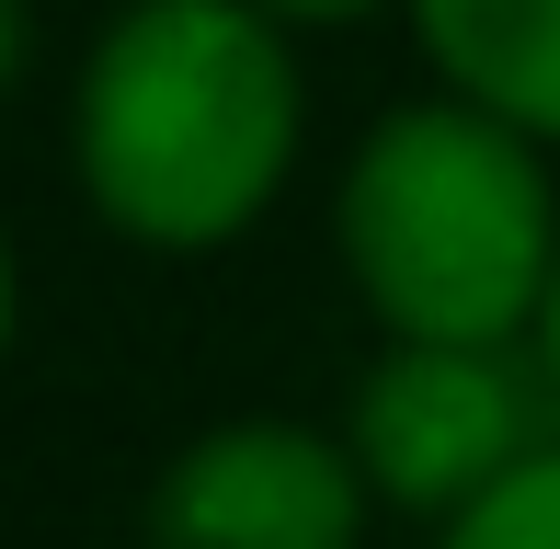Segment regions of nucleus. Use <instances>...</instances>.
<instances>
[{"label": "nucleus", "instance_id": "nucleus-1", "mask_svg": "<svg viewBox=\"0 0 560 549\" xmlns=\"http://www.w3.org/2000/svg\"><path fill=\"white\" fill-rule=\"evenodd\" d=\"M310 81L298 35L252 0H126L69 81V172L126 253L207 264L298 184Z\"/></svg>", "mask_w": 560, "mask_h": 549}, {"label": "nucleus", "instance_id": "nucleus-2", "mask_svg": "<svg viewBox=\"0 0 560 549\" xmlns=\"http://www.w3.org/2000/svg\"><path fill=\"white\" fill-rule=\"evenodd\" d=\"M332 253L377 343H526L560 274V172L503 115L412 92L354 138L332 184Z\"/></svg>", "mask_w": 560, "mask_h": 549}, {"label": "nucleus", "instance_id": "nucleus-3", "mask_svg": "<svg viewBox=\"0 0 560 549\" xmlns=\"http://www.w3.org/2000/svg\"><path fill=\"white\" fill-rule=\"evenodd\" d=\"M343 446L366 492L412 527H457L480 492H503L538 446H560V401L526 343H377L343 401Z\"/></svg>", "mask_w": 560, "mask_h": 549}, {"label": "nucleus", "instance_id": "nucleus-4", "mask_svg": "<svg viewBox=\"0 0 560 549\" xmlns=\"http://www.w3.org/2000/svg\"><path fill=\"white\" fill-rule=\"evenodd\" d=\"M366 469L343 423L310 412H218L161 458L138 504V549H366Z\"/></svg>", "mask_w": 560, "mask_h": 549}, {"label": "nucleus", "instance_id": "nucleus-5", "mask_svg": "<svg viewBox=\"0 0 560 549\" xmlns=\"http://www.w3.org/2000/svg\"><path fill=\"white\" fill-rule=\"evenodd\" d=\"M435 92L526 127L560 161V0H400Z\"/></svg>", "mask_w": 560, "mask_h": 549}, {"label": "nucleus", "instance_id": "nucleus-6", "mask_svg": "<svg viewBox=\"0 0 560 549\" xmlns=\"http://www.w3.org/2000/svg\"><path fill=\"white\" fill-rule=\"evenodd\" d=\"M435 549H560V446H538L503 492H480L457 527H435Z\"/></svg>", "mask_w": 560, "mask_h": 549}, {"label": "nucleus", "instance_id": "nucleus-7", "mask_svg": "<svg viewBox=\"0 0 560 549\" xmlns=\"http://www.w3.org/2000/svg\"><path fill=\"white\" fill-rule=\"evenodd\" d=\"M264 23H287V35H354V23L400 12V0H252Z\"/></svg>", "mask_w": 560, "mask_h": 549}, {"label": "nucleus", "instance_id": "nucleus-8", "mask_svg": "<svg viewBox=\"0 0 560 549\" xmlns=\"http://www.w3.org/2000/svg\"><path fill=\"white\" fill-rule=\"evenodd\" d=\"M23 81H35V0H0V115Z\"/></svg>", "mask_w": 560, "mask_h": 549}, {"label": "nucleus", "instance_id": "nucleus-9", "mask_svg": "<svg viewBox=\"0 0 560 549\" xmlns=\"http://www.w3.org/2000/svg\"><path fill=\"white\" fill-rule=\"evenodd\" d=\"M12 332H23V253H12V218H0V366H12Z\"/></svg>", "mask_w": 560, "mask_h": 549}, {"label": "nucleus", "instance_id": "nucleus-10", "mask_svg": "<svg viewBox=\"0 0 560 549\" xmlns=\"http://www.w3.org/2000/svg\"><path fill=\"white\" fill-rule=\"evenodd\" d=\"M526 355H538V378H549V401H560V274H549V309H538V332H526Z\"/></svg>", "mask_w": 560, "mask_h": 549}, {"label": "nucleus", "instance_id": "nucleus-11", "mask_svg": "<svg viewBox=\"0 0 560 549\" xmlns=\"http://www.w3.org/2000/svg\"><path fill=\"white\" fill-rule=\"evenodd\" d=\"M104 12H126V0H104Z\"/></svg>", "mask_w": 560, "mask_h": 549}]
</instances>
